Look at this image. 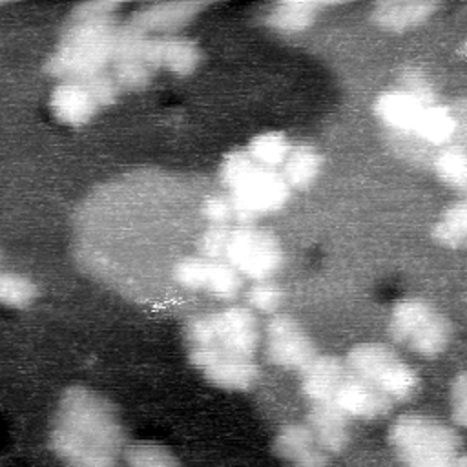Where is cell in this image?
<instances>
[{"label": "cell", "mask_w": 467, "mask_h": 467, "mask_svg": "<svg viewBox=\"0 0 467 467\" xmlns=\"http://www.w3.org/2000/svg\"><path fill=\"white\" fill-rule=\"evenodd\" d=\"M467 237V204L463 199L452 202L432 228V239L447 248H460Z\"/></svg>", "instance_id": "cell-25"}, {"label": "cell", "mask_w": 467, "mask_h": 467, "mask_svg": "<svg viewBox=\"0 0 467 467\" xmlns=\"http://www.w3.org/2000/svg\"><path fill=\"white\" fill-rule=\"evenodd\" d=\"M208 7V2H161L140 7L133 13L130 26L140 33H161V36L173 35L179 27L193 20L201 11Z\"/></svg>", "instance_id": "cell-15"}, {"label": "cell", "mask_w": 467, "mask_h": 467, "mask_svg": "<svg viewBox=\"0 0 467 467\" xmlns=\"http://www.w3.org/2000/svg\"><path fill=\"white\" fill-rule=\"evenodd\" d=\"M400 89L410 93L412 97H416L423 104H436V97H434L431 82L416 67H409V69H405L401 73V86H400Z\"/></svg>", "instance_id": "cell-34"}, {"label": "cell", "mask_w": 467, "mask_h": 467, "mask_svg": "<svg viewBox=\"0 0 467 467\" xmlns=\"http://www.w3.org/2000/svg\"><path fill=\"white\" fill-rule=\"evenodd\" d=\"M336 5L334 2H301V0H286V2H277L274 4L263 18V24L270 27L272 31L279 35H297L306 31L316 16L317 11L323 7Z\"/></svg>", "instance_id": "cell-21"}, {"label": "cell", "mask_w": 467, "mask_h": 467, "mask_svg": "<svg viewBox=\"0 0 467 467\" xmlns=\"http://www.w3.org/2000/svg\"><path fill=\"white\" fill-rule=\"evenodd\" d=\"M387 440L403 463L454 458L462 454L463 447L462 434L454 425L420 412L396 416Z\"/></svg>", "instance_id": "cell-3"}, {"label": "cell", "mask_w": 467, "mask_h": 467, "mask_svg": "<svg viewBox=\"0 0 467 467\" xmlns=\"http://www.w3.org/2000/svg\"><path fill=\"white\" fill-rule=\"evenodd\" d=\"M305 423L328 456L341 454L350 443V418L332 401L312 403Z\"/></svg>", "instance_id": "cell-16"}, {"label": "cell", "mask_w": 467, "mask_h": 467, "mask_svg": "<svg viewBox=\"0 0 467 467\" xmlns=\"http://www.w3.org/2000/svg\"><path fill=\"white\" fill-rule=\"evenodd\" d=\"M246 301H248V308H252L254 312L274 316L281 306L283 288L272 277L252 281L250 286L246 288Z\"/></svg>", "instance_id": "cell-30"}, {"label": "cell", "mask_w": 467, "mask_h": 467, "mask_svg": "<svg viewBox=\"0 0 467 467\" xmlns=\"http://www.w3.org/2000/svg\"><path fill=\"white\" fill-rule=\"evenodd\" d=\"M82 84L89 89V93L95 99V102L99 104V108L113 104L119 97V91H120L113 75H108L106 71L82 80Z\"/></svg>", "instance_id": "cell-33"}, {"label": "cell", "mask_w": 467, "mask_h": 467, "mask_svg": "<svg viewBox=\"0 0 467 467\" xmlns=\"http://www.w3.org/2000/svg\"><path fill=\"white\" fill-rule=\"evenodd\" d=\"M425 106L429 104H423L410 93L398 88L378 95L374 100V113L385 126L398 131L414 133Z\"/></svg>", "instance_id": "cell-20"}, {"label": "cell", "mask_w": 467, "mask_h": 467, "mask_svg": "<svg viewBox=\"0 0 467 467\" xmlns=\"http://www.w3.org/2000/svg\"><path fill=\"white\" fill-rule=\"evenodd\" d=\"M202 217L210 223V224H230L234 221V212H232V202L228 193H217L208 197L202 202Z\"/></svg>", "instance_id": "cell-35"}, {"label": "cell", "mask_w": 467, "mask_h": 467, "mask_svg": "<svg viewBox=\"0 0 467 467\" xmlns=\"http://www.w3.org/2000/svg\"><path fill=\"white\" fill-rule=\"evenodd\" d=\"M347 365L343 358L334 354H317L301 370V392L312 403L332 401L334 392L347 374Z\"/></svg>", "instance_id": "cell-18"}, {"label": "cell", "mask_w": 467, "mask_h": 467, "mask_svg": "<svg viewBox=\"0 0 467 467\" xmlns=\"http://www.w3.org/2000/svg\"><path fill=\"white\" fill-rule=\"evenodd\" d=\"M403 467H467V462H465V456L460 454L454 458H438V460L403 463Z\"/></svg>", "instance_id": "cell-37"}, {"label": "cell", "mask_w": 467, "mask_h": 467, "mask_svg": "<svg viewBox=\"0 0 467 467\" xmlns=\"http://www.w3.org/2000/svg\"><path fill=\"white\" fill-rule=\"evenodd\" d=\"M230 230L232 228L228 224H210L197 239L199 255L213 261H223Z\"/></svg>", "instance_id": "cell-31"}, {"label": "cell", "mask_w": 467, "mask_h": 467, "mask_svg": "<svg viewBox=\"0 0 467 467\" xmlns=\"http://www.w3.org/2000/svg\"><path fill=\"white\" fill-rule=\"evenodd\" d=\"M175 283L190 292H204L221 301H232L243 288V277L224 261L188 255L173 265Z\"/></svg>", "instance_id": "cell-11"}, {"label": "cell", "mask_w": 467, "mask_h": 467, "mask_svg": "<svg viewBox=\"0 0 467 467\" xmlns=\"http://www.w3.org/2000/svg\"><path fill=\"white\" fill-rule=\"evenodd\" d=\"M117 29L119 24L113 16L71 18L46 64V71L62 82H82L104 73L113 60Z\"/></svg>", "instance_id": "cell-2"}, {"label": "cell", "mask_w": 467, "mask_h": 467, "mask_svg": "<svg viewBox=\"0 0 467 467\" xmlns=\"http://www.w3.org/2000/svg\"><path fill=\"white\" fill-rule=\"evenodd\" d=\"M190 365L213 387L230 392H248L259 379L254 356L224 348H188Z\"/></svg>", "instance_id": "cell-9"}, {"label": "cell", "mask_w": 467, "mask_h": 467, "mask_svg": "<svg viewBox=\"0 0 467 467\" xmlns=\"http://www.w3.org/2000/svg\"><path fill=\"white\" fill-rule=\"evenodd\" d=\"M38 290L36 285L22 274L16 272H0V305L9 308H26L29 306Z\"/></svg>", "instance_id": "cell-28"}, {"label": "cell", "mask_w": 467, "mask_h": 467, "mask_svg": "<svg viewBox=\"0 0 467 467\" xmlns=\"http://www.w3.org/2000/svg\"><path fill=\"white\" fill-rule=\"evenodd\" d=\"M292 144L288 137L281 131H265L250 139L246 146V153L250 159L263 166V168H272L275 170L277 166H283Z\"/></svg>", "instance_id": "cell-23"}, {"label": "cell", "mask_w": 467, "mask_h": 467, "mask_svg": "<svg viewBox=\"0 0 467 467\" xmlns=\"http://www.w3.org/2000/svg\"><path fill=\"white\" fill-rule=\"evenodd\" d=\"M323 157L310 144L292 146L285 162L281 177L290 190H306L319 175Z\"/></svg>", "instance_id": "cell-22"}, {"label": "cell", "mask_w": 467, "mask_h": 467, "mask_svg": "<svg viewBox=\"0 0 467 467\" xmlns=\"http://www.w3.org/2000/svg\"><path fill=\"white\" fill-rule=\"evenodd\" d=\"M454 130H456V120L452 113L445 106L436 102V104L425 106L414 135H418L420 139L431 144L441 146L452 139Z\"/></svg>", "instance_id": "cell-24"}, {"label": "cell", "mask_w": 467, "mask_h": 467, "mask_svg": "<svg viewBox=\"0 0 467 467\" xmlns=\"http://www.w3.org/2000/svg\"><path fill=\"white\" fill-rule=\"evenodd\" d=\"M389 336L421 358H438L452 339V325L429 301L403 297L390 310Z\"/></svg>", "instance_id": "cell-5"}, {"label": "cell", "mask_w": 467, "mask_h": 467, "mask_svg": "<svg viewBox=\"0 0 467 467\" xmlns=\"http://www.w3.org/2000/svg\"><path fill=\"white\" fill-rule=\"evenodd\" d=\"M223 261L250 281L270 279L283 266L285 254L277 235L265 228L235 226L230 230Z\"/></svg>", "instance_id": "cell-7"}, {"label": "cell", "mask_w": 467, "mask_h": 467, "mask_svg": "<svg viewBox=\"0 0 467 467\" xmlns=\"http://www.w3.org/2000/svg\"><path fill=\"white\" fill-rule=\"evenodd\" d=\"M292 190L281 173L272 168L254 164L237 182L228 188L234 221L239 226L254 224L261 215L281 210Z\"/></svg>", "instance_id": "cell-8"}, {"label": "cell", "mask_w": 467, "mask_h": 467, "mask_svg": "<svg viewBox=\"0 0 467 467\" xmlns=\"http://www.w3.org/2000/svg\"><path fill=\"white\" fill-rule=\"evenodd\" d=\"M111 64L113 78L120 89H142L155 75V69L146 62L144 55L115 57Z\"/></svg>", "instance_id": "cell-27"}, {"label": "cell", "mask_w": 467, "mask_h": 467, "mask_svg": "<svg viewBox=\"0 0 467 467\" xmlns=\"http://www.w3.org/2000/svg\"><path fill=\"white\" fill-rule=\"evenodd\" d=\"M53 117L67 126H82L93 119L99 104L82 82H60L49 97Z\"/></svg>", "instance_id": "cell-19"}, {"label": "cell", "mask_w": 467, "mask_h": 467, "mask_svg": "<svg viewBox=\"0 0 467 467\" xmlns=\"http://www.w3.org/2000/svg\"><path fill=\"white\" fill-rule=\"evenodd\" d=\"M144 58L153 69H164L173 75H190L197 69L202 53L197 42L184 36H148Z\"/></svg>", "instance_id": "cell-14"}, {"label": "cell", "mask_w": 467, "mask_h": 467, "mask_svg": "<svg viewBox=\"0 0 467 467\" xmlns=\"http://www.w3.org/2000/svg\"><path fill=\"white\" fill-rule=\"evenodd\" d=\"M272 452L290 467H330V456L305 421L283 423L272 438Z\"/></svg>", "instance_id": "cell-13"}, {"label": "cell", "mask_w": 467, "mask_h": 467, "mask_svg": "<svg viewBox=\"0 0 467 467\" xmlns=\"http://www.w3.org/2000/svg\"><path fill=\"white\" fill-rule=\"evenodd\" d=\"M119 7L115 2H84L73 7L71 18H111Z\"/></svg>", "instance_id": "cell-36"}, {"label": "cell", "mask_w": 467, "mask_h": 467, "mask_svg": "<svg viewBox=\"0 0 467 467\" xmlns=\"http://www.w3.org/2000/svg\"><path fill=\"white\" fill-rule=\"evenodd\" d=\"M265 352L272 365L299 372L319 354L303 325L288 314H274L266 321Z\"/></svg>", "instance_id": "cell-10"}, {"label": "cell", "mask_w": 467, "mask_h": 467, "mask_svg": "<svg viewBox=\"0 0 467 467\" xmlns=\"http://www.w3.org/2000/svg\"><path fill=\"white\" fill-rule=\"evenodd\" d=\"M122 458L126 467H182L171 449L157 441L126 443Z\"/></svg>", "instance_id": "cell-26"}, {"label": "cell", "mask_w": 467, "mask_h": 467, "mask_svg": "<svg viewBox=\"0 0 467 467\" xmlns=\"http://www.w3.org/2000/svg\"><path fill=\"white\" fill-rule=\"evenodd\" d=\"M49 447L66 467H117L126 447L117 407L89 387L69 385L58 398Z\"/></svg>", "instance_id": "cell-1"}, {"label": "cell", "mask_w": 467, "mask_h": 467, "mask_svg": "<svg viewBox=\"0 0 467 467\" xmlns=\"http://www.w3.org/2000/svg\"><path fill=\"white\" fill-rule=\"evenodd\" d=\"M345 365L394 403L409 401L420 387V378L414 368L385 343L365 341L350 347L345 356Z\"/></svg>", "instance_id": "cell-6"}, {"label": "cell", "mask_w": 467, "mask_h": 467, "mask_svg": "<svg viewBox=\"0 0 467 467\" xmlns=\"http://www.w3.org/2000/svg\"><path fill=\"white\" fill-rule=\"evenodd\" d=\"M438 9L440 2L434 0H385L370 7V18L385 31L403 33L427 22Z\"/></svg>", "instance_id": "cell-17"}, {"label": "cell", "mask_w": 467, "mask_h": 467, "mask_svg": "<svg viewBox=\"0 0 467 467\" xmlns=\"http://www.w3.org/2000/svg\"><path fill=\"white\" fill-rule=\"evenodd\" d=\"M451 420L456 429L467 425V374L462 370L451 383Z\"/></svg>", "instance_id": "cell-32"}, {"label": "cell", "mask_w": 467, "mask_h": 467, "mask_svg": "<svg viewBox=\"0 0 467 467\" xmlns=\"http://www.w3.org/2000/svg\"><path fill=\"white\" fill-rule=\"evenodd\" d=\"M436 175L458 190H465L467 184V155L460 146L443 148L434 159Z\"/></svg>", "instance_id": "cell-29"}, {"label": "cell", "mask_w": 467, "mask_h": 467, "mask_svg": "<svg viewBox=\"0 0 467 467\" xmlns=\"http://www.w3.org/2000/svg\"><path fill=\"white\" fill-rule=\"evenodd\" d=\"M182 334L188 348L213 347L254 356L261 345L259 319L252 308L241 305L192 316Z\"/></svg>", "instance_id": "cell-4"}, {"label": "cell", "mask_w": 467, "mask_h": 467, "mask_svg": "<svg viewBox=\"0 0 467 467\" xmlns=\"http://www.w3.org/2000/svg\"><path fill=\"white\" fill-rule=\"evenodd\" d=\"M332 403L350 420H378L387 416L394 407L390 398L350 370L339 381Z\"/></svg>", "instance_id": "cell-12"}, {"label": "cell", "mask_w": 467, "mask_h": 467, "mask_svg": "<svg viewBox=\"0 0 467 467\" xmlns=\"http://www.w3.org/2000/svg\"><path fill=\"white\" fill-rule=\"evenodd\" d=\"M0 265H2V255H0ZM2 272V270H0Z\"/></svg>", "instance_id": "cell-38"}]
</instances>
